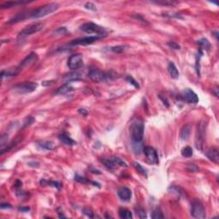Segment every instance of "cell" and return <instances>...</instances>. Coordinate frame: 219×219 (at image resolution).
<instances>
[{"label":"cell","mask_w":219,"mask_h":219,"mask_svg":"<svg viewBox=\"0 0 219 219\" xmlns=\"http://www.w3.org/2000/svg\"><path fill=\"white\" fill-rule=\"evenodd\" d=\"M20 71L19 68H15V69H10L8 70H3L1 73V77L5 78V77H10V76H16Z\"/></svg>","instance_id":"21"},{"label":"cell","mask_w":219,"mask_h":219,"mask_svg":"<svg viewBox=\"0 0 219 219\" xmlns=\"http://www.w3.org/2000/svg\"><path fill=\"white\" fill-rule=\"evenodd\" d=\"M205 128H206V123H205V121H201L200 123L198 124L195 138V145L197 149H199V150H202L203 147H204L205 138Z\"/></svg>","instance_id":"5"},{"label":"cell","mask_w":219,"mask_h":219,"mask_svg":"<svg viewBox=\"0 0 219 219\" xmlns=\"http://www.w3.org/2000/svg\"><path fill=\"white\" fill-rule=\"evenodd\" d=\"M47 184L49 185H51V186L54 187H56L57 189H59L61 186H62V184L60 183V182H58V181H45Z\"/></svg>","instance_id":"37"},{"label":"cell","mask_w":219,"mask_h":219,"mask_svg":"<svg viewBox=\"0 0 219 219\" xmlns=\"http://www.w3.org/2000/svg\"><path fill=\"white\" fill-rule=\"evenodd\" d=\"M31 13H32V10H29V11H23V12H21L16 14L15 16H13L12 18H10L8 22L9 24H13L16 23V22H22L23 20L27 19V18H31Z\"/></svg>","instance_id":"12"},{"label":"cell","mask_w":219,"mask_h":219,"mask_svg":"<svg viewBox=\"0 0 219 219\" xmlns=\"http://www.w3.org/2000/svg\"><path fill=\"white\" fill-rule=\"evenodd\" d=\"M81 30L89 33H96V35L104 37L106 35L105 29L98 24L93 22H86L81 26Z\"/></svg>","instance_id":"4"},{"label":"cell","mask_w":219,"mask_h":219,"mask_svg":"<svg viewBox=\"0 0 219 219\" xmlns=\"http://www.w3.org/2000/svg\"><path fill=\"white\" fill-rule=\"evenodd\" d=\"M42 29H43V24L42 23H34L32 24V25H29L20 32L19 34H18V39H22L26 38L28 36L38 33Z\"/></svg>","instance_id":"6"},{"label":"cell","mask_w":219,"mask_h":219,"mask_svg":"<svg viewBox=\"0 0 219 219\" xmlns=\"http://www.w3.org/2000/svg\"><path fill=\"white\" fill-rule=\"evenodd\" d=\"M126 81H128V82H129L130 84H132V85H133L134 87H136V88H139V87H140V85H139V83L137 82V81H135L131 76H128L126 77Z\"/></svg>","instance_id":"33"},{"label":"cell","mask_w":219,"mask_h":219,"mask_svg":"<svg viewBox=\"0 0 219 219\" xmlns=\"http://www.w3.org/2000/svg\"><path fill=\"white\" fill-rule=\"evenodd\" d=\"M7 140H8V135L6 133L3 134L2 137H1V140H0V145H1L2 148L4 147V146L7 143Z\"/></svg>","instance_id":"40"},{"label":"cell","mask_w":219,"mask_h":219,"mask_svg":"<svg viewBox=\"0 0 219 219\" xmlns=\"http://www.w3.org/2000/svg\"><path fill=\"white\" fill-rule=\"evenodd\" d=\"M112 160L114 161V163H116V165L117 164V165H120V166H123V167L128 166V165H127V163L124 162V161H123V160H122L121 158H119V157H114L113 158H112Z\"/></svg>","instance_id":"34"},{"label":"cell","mask_w":219,"mask_h":219,"mask_svg":"<svg viewBox=\"0 0 219 219\" xmlns=\"http://www.w3.org/2000/svg\"><path fill=\"white\" fill-rule=\"evenodd\" d=\"M79 112H80V113H81V114H83V115H86V111H85V110H84V109H81L80 110H79Z\"/></svg>","instance_id":"48"},{"label":"cell","mask_w":219,"mask_h":219,"mask_svg":"<svg viewBox=\"0 0 219 219\" xmlns=\"http://www.w3.org/2000/svg\"><path fill=\"white\" fill-rule=\"evenodd\" d=\"M0 207L2 208V209H5V208H11V205L10 204H7V203H2L1 205H0Z\"/></svg>","instance_id":"45"},{"label":"cell","mask_w":219,"mask_h":219,"mask_svg":"<svg viewBox=\"0 0 219 219\" xmlns=\"http://www.w3.org/2000/svg\"><path fill=\"white\" fill-rule=\"evenodd\" d=\"M132 148H133V152L136 154H140L144 149L142 142H132Z\"/></svg>","instance_id":"28"},{"label":"cell","mask_w":219,"mask_h":219,"mask_svg":"<svg viewBox=\"0 0 219 219\" xmlns=\"http://www.w3.org/2000/svg\"><path fill=\"white\" fill-rule=\"evenodd\" d=\"M191 215L193 217L195 218H205V210L204 205L200 201H194L192 204L191 207Z\"/></svg>","instance_id":"8"},{"label":"cell","mask_w":219,"mask_h":219,"mask_svg":"<svg viewBox=\"0 0 219 219\" xmlns=\"http://www.w3.org/2000/svg\"><path fill=\"white\" fill-rule=\"evenodd\" d=\"M117 194L119 196V198L123 201H129L131 200L132 197V192L129 189V187H123L119 188V190L117 192Z\"/></svg>","instance_id":"16"},{"label":"cell","mask_w":219,"mask_h":219,"mask_svg":"<svg viewBox=\"0 0 219 219\" xmlns=\"http://www.w3.org/2000/svg\"><path fill=\"white\" fill-rule=\"evenodd\" d=\"M168 45L170 48H172V49H174V50H179V49H180V45L177 43H176V42H174V41L169 42Z\"/></svg>","instance_id":"42"},{"label":"cell","mask_w":219,"mask_h":219,"mask_svg":"<svg viewBox=\"0 0 219 219\" xmlns=\"http://www.w3.org/2000/svg\"><path fill=\"white\" fill-rule=\"evenodd\" d=\"M136 211H137V214H138L139 217H140V218H146V217H147V214H146L145 211L141 209V208L136 209Z\"/></svg>","instance_id":"39"},{"label":"cell","mask_w":219,"mask_h":219,"mask_svg":"<svg viewBox=\"0 0 219 219\" xmlns=\"http://www.w3.org/2000/svg\"><path fill=\"white\" fill-rule=\"evenodd\" d=\"M191 129H192V127H191L190 124H187L181 129V133H180V137H181V140H186L188 139V137L190 136Z\"/></svg>","instance_id":"19"},{"label":"cell","mask_w":219,"mask_h":219,"mask_svg":"<svg viewBox=\"0 0 219 219\" xmlns=\"http://www.w3.org/2000/svg\"><path fill=\"white\" fill-rule=\"evenodd\" d=\"M20 211H29V208H28V207H26V208H19Z\"/></svg>","instance_id":"49"},{"label":"cell","mask_w":219,"mask_h":219,"mask_svg":"<svg viewBox=\"0 0 219 219\" xmlns=\"http://www.w3.org/2000/svg\"><path fill=\"white\" fill-rule=\"evenodd\" d=\"M159 98L163 100V104H165L166 105L167 107H169V104H168V101H167V99H165V98H163L162 96L161 95H159Z\"/></svg>","instance_id":"47"},{"label":"cell","mask_w":219,"mask_h":219,"mask_svg":"<svg viewBox=\"0 0 219 219\" xmlns=\"http://www.w3.org/2000/svg\"><path fill=\"white\" fill-rule=\"evenodd\" d=\"M119 217L123 219H129L133 217V215H132V212L129 210L121 208L119 210Z\"/></svg>","instance_id":"24"},{"label":"cell","mask_w":219,"mask_h":219,"mask_svg":"<svg viewBox=\"0 0 219 219\" xmlns=\"http://www.w3.org/2000/svg\"><path fill=\"white\" fill-rule=\"evenodd\" d=\"M84 7L86 8V10H93V11H95L97 9H96V6L93 3H91V2H87L84 5Z\"/></svg>","instance_id":"38"},{"label":"cell","mask_w":219,"mask_h":219,"mask_svg":"<svg viewBox=\"0 0 219 219\" xmlns=\"http://www.w3.org/2000/svg\"><path fill=\"white\" fill-rule=\"evenodd\" d=\"M59 8V5L57 3H51V4H47L41 7H39L38 9L32 10L31 13V18H40V17H44L45 15L52 14L53 12H55L56 10Z\"/></svg>","instance_id":"2"},{"label":"cell","mask_w":219,"mask_h":219,"mask_svg":"<svg viewBox=\"0 0 219 219\" xmlns=\"http://www.w3.org/2000/svg\"><path fill=\"white\" fill-rule=\"evenodd\" d=\"M125 50V47L123 45H117V46H113L111 47V51L114 52L115 53H121Z\"/></svg>","instance_id":"35"},{"label":"cell","mask_w":219,"mask_h":219,"mask_svg":"<svg viewBox=\"0 0 219 219\" xmlns=\"http://www.w3.org/2000/svg\"><path fill=\"white\" fill-rule=\"evenodd\" d=\"M189 167H190V168H187V170L190 172H195L198 170V168H197L194 164H190Z\"/></svg>","instance_id":"44"},{"label":"cell","mask_w":219,"mask_h":219,"mask_svg":"<svg viewBox=\"0 0 219 219\" xmlns=\"http://www.w3.org/2000/svg\"><path fill=\"white\" fill-rule=\"evenodd\" d=\"M183 97L184 99L190 104H197L199 102V97L195 93L189 88H187L183 91Z\"/></svg>","instance_id":"13"},{"label":"cell","mask_w":219,"mask_h":219,"mask_svg":"<svg viewBox=\"0 0 219 219\" xmlns=\"http://www.w3.org/2000/svg\"><path fill=\"white\" fill-rule=\"evenodd\" d=\"M198 44L200 45V50H202V49H205V50H210L211 48V43L208 41L207 39H201L198 41Z\"/></svg>","instance_id":"27"},{"label":"cell","mask_w":219,"mask_h":219,"mask_svg":"<svg viewBox=\"0 0 219 219\" xmlns=\"http://www.w3.org/2000/svg\"><path fill=\"white\" fill-rule=\"evenodd\" d=\"M37 59H38L37 54H36V53H31V54H29L28 57H25L23 60L22 61V62L20 63V65L18 68H19L20 69H22L24 68V67L29 66V65H31L32 63L36 62Z\"/></svg>","instance_id":"14"},{"label":"cell","mask_w":219,"mask_h":219,"mask_svg":"<svg viewBox=\"0 0 219 219\" xmlns=\"http://www.w3.org/2000/svg\"><path fill=\"white\" fill-rule=\"evenodd\" d=\"M37 86L38 84L36 82L29 81V82H23L16 85L14 87V90L18 93H29L36 90Z\"/></svg>","instance_id":"7"},{"label":"cell","mask_w":219,"mask_h":219,"mask_svg":"<svg viewBox=\"0 0 219 219\" xmlns=\"http://www.w3.org/2000/svg\"><path fill=\"white\" fill-rule=\"evenodd\" d=\"M101 162L104 163V165H105L108 170H114L115 168H116V163H114V161L112 160V159H101Z\"/></svg>","instance_id":"26"},{"label":"cell","mask_w":219,"mask_h":219,"mask_svg":"<svg viewBox=\"0 0 219 219\" xmlns=\"http://www.w3.org/2000/svg\"><path fill=\"white\" fill-rule=\"evenodd\" d=\"M67 33V29L63 27L61 28H58V29L54 32V33H56V35H60V34H63V33Z\"/></svg>","instance_id":"41"},{"label":"cell","mask_w":219,"mask_h":219,"mask_svg":"<svg viewBox=\"0 0 219 219\" xmlns=\"http://www.w3.org/2000/svg\"><path fill=\"white\" fill-rule=\"evenodd\" d=\"M73 90H74V88L69 84V82H67L64 85L60 86V87L56 91L55 93H56V94H65V93H69V92H71V91Z\"/></svg>","instance_id":"20"},{"label":"cell","mask_w":219,"mask_h":219,"mask_svg":"<svg viewBox=\"0 0 219 219\" xmlns=\"http://www.w3.org/2000/svg\"><path fill=\"white\" fill-rule=\"evenodd\" d=\"M102 38H103L102 36H99V35L86 36V37H83V38L74 39V40H72L71 42H70L69 45H86L93 43V42H95V41Z\"/></svg>","instance_id":"10"},{"label":"cell","mask_w":219,"mask_h":219,"mask_svg":"<svg viewBox=\"0 0 219 219\" xmlns=\"http://www.w3.org/2000/svg\"><path fill=\"white\" fill-rule=\"evenodd\" d=\"M53 83H54V81H44L43 83H42V85H43V86H50V85H52Z\"/></svg>","instance_id":"46"},{"label":"cell","mask_w":219,"mask_h":219,"mask_svg":"<svg viewBox=\"0 0 219 219\" xmlns=\"http://www.w3.org/2000/svg\"><path fill=\"white\" fill-rule=\"evenodd\" d=\"M63 80L66 81L67 82H70V81H79L81 80V76L79 73L77 72H74V73H70L69 75H67L63 77Z\"/></svg>","instance_id":"22"},{"label":"cell","mask_w":219,"mask_h":219,"mask_svg":"<svg viewBox=\"0 0 219 219\" xmlns=\"http://www.w3.org/2000/svg\"><path fill=\"white\" fill-rule=\"evenodd\" d=\"M143 152L145 153L147 161L152 164H157L158 163V155L157 151L152 147H145L143 149Z\"/></svg>","instance_id":"11"},{"label":"cell","mask_w":219,"mask_h":219,"mask_svg":"<svg viewBox=\"0 0 219 219\" xmlns=\"http://www.w3.org/2000/svg\"><path fill=\"white\" fill-rule=\"evenodd\" d=\"M168 72H169L170 77L173 78V79H178L179 78V71H178V69H177V68H176L174 62H169V64H168Z\"/></svg>","instance_id":"17"},{"label":"cell","mask_w":219,"mask_h":219,"mask_svg":"<svg viewBox=\"0 0 219 219\" xmlns=\"http://www.w3.org/2000/svg\"><path fill=\"white\" fill-rule=\"evenodd\" d=\"M39 146L40 147L45 149V150H52L53 148L55 147L54 143L52 142V141H47V140L39 141Z\"/></svg>","instance_id":"25"},{"label":"cell","mask_w":219,"mask_h":219,"mask_svg":"<svg viewBox=\"0 0 219 219\" xmlns=\"http://www.w3.org/2000/svg\"><path fill=\"white\" fill-rule=\"evenodd\" d=\"M152 217L153 219H160V218H163L164 216L163 214L162 211L159 209V208H157L156 210H154L152 214Z\"/></svg>","instance_id":"30"},{"label":"cell","mask_w":219,"mask_h":219,"mask_svg":"<svg viewBox=\"0 0 219 219\" xmlns=\"http://www.w3.org/2000/svg\"><path fill=\"white\" fill-rule=\"evenodd\" d=\"M75 180L78 181V182H81V183H88V182H89V181L86 180V178L83 177V176H78V175L75 176Z\"/></svg>","instance_id":"36"},{"label":"cell","mask_w":219,"mask_h":219,"mask_svg":"<svg viewBox=\"0 0 219 219\" xmlns=\"http://www.w3.org/2000/svg\"><path fill=\"white\" fill-rule=\"evenodd\" d=\"M193 149L190 147H186L181 150V155L184 157H190L193 156Z\"/></svg>","instance_id":"29"},{"label":"cell","mask_w":219,"mask_h":219,"mask_svg":"<svg viewBox=\"0 0 219 219\" xmlns=\"http://www.w3.org/2000/svg\"><path fill=\"white\" fill-rule=\"evenodd\" d=\"M27 1H10V2H5L1 5L2 8H11L15 5H22V4H27Z\"/></svg>","instance_id":"23"},{"label":"cell","mask_w":219,"mask_h":219,"mask_svg":"<svg viewBox=\"0 0 219 219\" xmlns=\"http://www.w3.org/2000/svg\"><path fill=\"white\" fill-rule=\"evenodd\" d=\"M205 155L206 157L209 158L211 161L213 163H217L219 162V154L218 150L216 147H211L208 150H206L205 152Z\"/></svg>","instance_id":"15"},{"label":"cell","mask_w":219,"mask_h":219,"mask_svg":"<svg viewBox=\"0 0 219 219\" xmlns=\"http://www.w3.org/2000/svg\"><path fill=\"white\" fill-rule=\"evenodd\" d=\"M114 76L115 75L111 74V72H103L95 68L91 69L88 72V77L93 81L98 82V83L111 80V79H113Z\"/></svg>","instance_id":"3"},{"label":"cell","mask_w":219,"mask_h":219,"mask_svg":"<svg viewBox=\"0 0 219 219\" xmlns=\"http://www.w3.org/2000/svg\"><path fill=\"white\" fill-rule=\"evenodd\" d=\"M154 4L156 5H165V6H173V5H176L177 3L176 2H173V1H156V2H153Z\"/></svg>","instance_id":"31"},{"label":"cell","mask_w":219,"mask_h":219,"mask_svg":"<svg viewBox=\"0 0 219 219\" xmlns=\"http://www.w3.org/2000/svg\"><path fill=\"white\" fill-rule=\"evenodd\" d=\"M82 212L85 215H86L87 217H93V211L91 210L83 209L82 210Z\"/></svg>","instance_id":"43"},{"label":"cell","mask_w":219,"mask_h":219,"mask_svg":"<svg viewBox=\"0 0 219 219\" xmlns=\"http://www.w3.org/2000/svg\"><path fill=\"white\" fill-rule=\"evenodd\" d=\"M68 67L72 70H76L83 65V57L81 54H73L68 59Z\"/></svg>","instance_id":"9"},{"label":"cell","mask_w":219,"mask_h":219,"mask_svg":"<svg viewBox=\"0 0 219 219\" xmlns=\"http://www.w3.org/2000/svg\"><path fill=\"white\" fill-rule=\"evenodd\" d=\"M133 165H134V168L137 170V171H139L140 174H142V175H144L145 176H147V171H146V170H145L139 163H134Z\"/></svg>","instance_id":"32"},{"label":"cell","mask_w":219,"mask_h":219,"mask_svg":"<svg viewBox=\"0 0 219 219\" xmlns=\"http://www.w3.org/2000/svg\"><path fill=\"white\" fill-rule=\"evenodd\" d=\"M58 138H59V140H60L63 144H65L66 146H74V145H76V141H75L74 140H72V139L65 133H60L59 136H58Z\"/></svg>","instance_id":"18"},{"label":"cell","mask_w":219,"mask_h":219,"mask_svg":"<svg viewBox=\"0 0 219 219\" xmlns=\"http://www.w3.org/2000/svg\"><path fill=\"white\" fill-rule=\"evenodd\" d=\"M130 136L132 142H142L145 125L141 119L135 118L130 125Z\"/></svg>","instance_id":"1"}]
</instances>
